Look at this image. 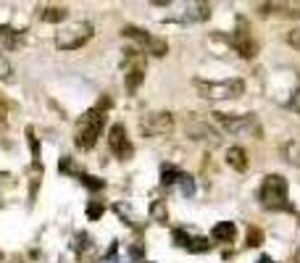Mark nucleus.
<instances>
[{
  "label": "nucleus",
  "mask_w": 300,
  "mask_h": 263,
  "mask_svg": "<svg viewBox=\"0 0 300 263\" xmlns=\"http://www.w3.org/2000/svg\"><path fill=\"white\" fill-rule=\"evenodd\" d=\"M79 179L84 182V187H90V190H103V182L95 179V176H90V174H82Z\"/></svg>",
  "instance_id": "nucleus-25"
},
{
  "label": "nucleus",
  "mask_w": 300,
  "mask_h": 263,
  "mask_svg": "<svg viewBox=\"0 0 300 263\" xmlns=\"http://www.w3.org/2000/svg\"><path fill=\"white\" fill-rule=\"evenodd\" d=\"M103 211H105V208L100 205V203H90V205H87V219H90V221H98L100 216H103Z\"/></svg>",
  "instance_id": "nucleus-23"
},
{
  "label": "nucleus",
  "mask_w": 300,
  "mask_h": 263,
  "mask_svg": "<svg viewBox=\"0 0 300 263\" xmlns=\"http://www.w3.org/2000/svg\"><path fill=\"white\" fill-rule=\"evenodd\" d=\"M74 239H76V250H87V242H90V237L84 234V231H79V234H76Z\"/></svg>",
  "instance_id": "nucleus-28"
},
{
  "label": "nucleus",
  "mask_w": 300,
  "mask_h": 263,
  "mask_svg": "<svg viewBox=\"0 0 300 263\" xmlns=\"http://www.w3.org/2000/svg\"><path fill=\"white\" fill-rule=\"evenodd\" d=\"M13 79V66H11V58L0 50V82H11Z\"/></svg>",
  "instance_id": "nucleus-17"
},
{
  "label": "nucleus",
  "mask_w": 300,
  "mask_h": 263,
  "mask_svg": "<svg viewBox=\"0 0 300 263\" xmlns=\"http://www.w3.org/2000/svg\"><path fill=\"white\" fill-rule=\"evenodd\" d=\"M261 205L268 211H292V205L287 203V179L279 174H268L264 184H261Z\"/></svg>",
  "instance_id": "nucleus-2"
},
{
  "label": "nucleus",
  "mask_w": 300,
  "mask_h": 263,
  "mask_svg": "<svg viewBox=\"0 0 300 263\" xmlns=\"http://www.w3.org/2000/svg\"><path fill=\"white\" fill-rule=\"evenodd\" d=\"M108 145H111L113 156H116L119 161H129V158H132V153H134V145L127 137L124 124H113V127L108 129Z\"/></svg>",
  "instance_id": "nucleus-9"
},
{
  "label": "nucleus",
  "mask_w": 300,
  "mask_h": 263,
  "mask_svg": "<svg viewBox=\"0 0 300 263\" xmlns=\"http://www.w3.org/2000/svg\"><path fill=\"white\" fill-rule=\"evenodd\" d=\"M256 263H274V261H271V258H268V255H261V258H258Z\"/></svg>",
  "instance_id": "nucleus-31"
},
{
  "label": "nucleus",
  "mask_w": 300,
  "mask_h": 263,
  "mask_svg": "<svg viewBox=\"0 0 300 263\" xmlns=\"http://www.w3.org/2000/svg\"><path fill=\"white\" fill-rule=\"evenodd\" d=\"M208 239H205V237H190V245H187V250L190 253H205V250H208Z\"/></svg>",
  "instance_id": "nucleus-19"
},
{
  "label": "nucleus",
  "mask_w": 300,
  "mask_h": 263,
  "mask_svg": "<svg viewBox=\"0 0 300 263\" xmlns=\"http://www.w3.org/2000/svg\"><path fill=\"white\" fill-rule=\"evenodd\" d=\"M229 42H232L234 50L240 53V56H245V58H253L258 53V45L253 42V37H250V32H248V27H245V24L237 29L232 37H229Z\"/></svg>",
  "instance_id": "nucleus-10"
},
{
  "label": "nucleus",
  "mask_w": 300,
  "mask_h": 263,
  "mask_svg": "<svg viewBox=\"0 0 300 263\" xmlns=\"http://www.w3.org/2000/svg\"><path fill=\"white\" fill-rule=\"evenodd\" d=\"M261 242H264V231L253 227V229L248 231V245H250V247H258Z\"/></svg>",
  "instance_id": "nucleus-22"
},
{
  "label": "nucleus",
  "mask_w": 300,
  "mask_h": 263,
  "mask_svg": "<svg viewBox=\"0 0 300 263\" xmlns=\"http://www.w3.org/2000/svg\"><path fill=\"white\" fill-rule=\"evenodd\" d=\"M108 105H111V100L103 98L100 105L90 108L84 116H79V121H76V134H74V142L79 150H92L98 145V137L105 127V108Z\"/></svg>",
  "instance_id": "nucleus-1"
},
{
  "label": "nucleus",
  "mask_w": 300,
  "mask_h": 263,
  "mask_svg": "<svg viewBox=\"0 0 300 263\" xmlns=\"http://www.w3.org/2000/svg\"><path fill=\"white\" fill-rule=\"evenodd\" d=\"M150 3H153V5H171L174 0H150Z\"/></svg>",
  "instance_id": "nucleus-30"
},
{
  "label": "nucleus",
  "mask_w": 300,
  "mask_h": 263,
  "mask_svg": "<svg viewBox=\"0 0 300 263\" xmlns=\"http://www.w3.org/2000/svg\"><path fill=\"white\" fill-rule=\"evenodd\" d=\"M27 142H29V150H32V158L37 161V158H40V140H37V134H34L32 127H27Z\"/></svg>",
  "instance_id": "nucleus-20"
},
{
  "label": "nucleus",
  "mask_w": 300,
  "mask_h": 263,
  "mask_svg": "<svg viewBox=\"0 0 300 263\" xmlns=\"http://www.w3.org/2000/svg\"><path fill=\"white\" fill-rule=\"evenodd\" d=\"M211 237L216 239V242H234L237 227H234L232 221H221V224H216V227L211 229Z\"/></svg>",
  "instance_id": "nucleus-13"
},
{
  "label": "nucleus",
  "mask_w": 300,
  "mask_h": 263,
  "mask_svg": "<svg viewBox=\"0 0 300 263\" xmlns=\"http://www.w3.org/2000/svg\"><path fill=\"white\" fill-rule=\"evenodd\" d=\"M66 16H68V11L64 8V5H53V8L48 5V8L40 11V19L48 21V24H58V21H64Z\"/></svg>",
  "instance_id": "nucleus-16"
},
{
  "label": "nucleus",
  "mask_w": 300,
  "mask_h": 263,
  "mask_svg": "<svg viewBox=\"0 0 300 263\" xmlns=\"http://www.w3.org/2000/svg\"><path fill=\"white\" fill-rule=\"evenodd\" d=\"M292 263H300V247H298V253H295V258H292Z\"/></svg>",
  "instance_id": "nucleus-32"
},
{
  "label": "nucleus",
  "mask_w": 300,
  "mask_h": 263,
  "mask_svg": "<svg viewBox=\"0 0 300 263\" xmlns=\"http://www.w3.org/2000/svg\"><path fill=\"white\" fill-rule=\"evenodd\" d=\"M292 108H295V111H300V90L295 92V95H292V103H290Z\"/></svg>",
  "instance_id": "nucleus-29"
},
{
  "label": "nucleus",
  "mask_w": 300,
  "mask_h": 263,
  "mask_svg": "<svg viewBox=\"0 0 300 263\" xmlns=\"http://www.w3.org/2000/svg\"><path fill=\"white\" fill-rule=\"evenodd\" d=\"M227 164L229 168H234V171H248V153H245V148H240V145H232V148L227 150Z\"/></svg>",
  "instance_id": "nucleus-12"
},
{
  "label": "nucleus",
  "mask_w": 300,
  "mask_h": 263,
  "mask_svg": "<svg viewBox=\"0 0 300 263\" xmlns=\"http://www.w3.org/2000/svg\"><path fill=\"white\" fill-rule=\"evenodd\" d=\"M211 16V8L205 0H187L184 5V13H182V21H205Z\"/></svg>",
  "instance_id": "nucleus-11"
},
{
  "label": "nucleus",
  "mask_w": 300,
  "mask_h": 263,
  "mask_svg": "<svg viewBox=\"0 0 300 263\" xmlns=\"http://www.w3.org/2000/svg\"><path fill=\"white\" fill-rule=\"evenodd\" d=\"M182 184V192H184V197H192L195 195V179H192L190 174H179V179H176Z\"/></svg>",
  "instance_id": "nucleus-18"
},
{
  "label": "nucleus",
  "mask_w": 300,
  "mask_h": 263,
  "mask_svg": "<svg viewBox=\"0 0 300 263\" xmlns=\"http://www.w3.org/2000/svg\"><path fill=\"white\" fill-rule=\"evenodd\" d=\"M198 87V92L208 100H234L245 92V82L242 79H224V82H205V79H195L192 82Z\"/></svg>",
  "instance_id": "nucleus-4"
},
{
  "label": "nucleus",
  "mask_w": 300,
  "mask_h": 263,
  "mask_svg": "<svg viewBox=\"0 0 300 263\" xmlns=\"http://www.w3.org/2000/svg\"><path fill=\"white\" fill-rule=\"evenodd\" d=\"M176 179H179V168H164V184H166V187H168V184H174Z\"/></svg>",
  "instance_id": "nucleus-26"
},
{
  "label": "nucleus",
  "mask_w": 300,
  "mask_h": 263,
  "mask_svg": "<svg viewBox=\"0 0 300 263\" xmlns=\"http://www.w3.org/2000/svg\"><path fill=\"white\" fill-rule=\"evenodd\" d=\"M174 242H176V245H182V247H187V245H190V237H187V231L176 229V231H174Z\"/></svg>",
  "instance_id": "nucleus-27"
},
{
  "label": "nucleus",
  "mask_w": 300,
  "mask_h": 263,
  "mask_svg": "<svg viewBox=\"0 0 300 263\" xmlns=\"http://www.w3.org/2000/svg\"><path fill=\"white\" fill-rule=\"evenodd\" d=\"M140 132L145 137H166L174 132V116L168 111H153L140 121Z\"/></svg>",
  "instance_id": "nucleus-6"
},
{
  "label": "nucleus",
  "mask_w": 300,
  "mask_h": 263,
  "mask_svg": "<svg viewBox=\"0 0 300 263\" xmlns=\"http://www.w3.org/2000/svg\"><path fill=\"white\" fill-rule=\"evenodd\" d=\"M287 45H290V48H295V50H300V27H295V29H290V32H287Z\"/></svg>",
  "instance_id": "nucleus-24"
},
{
  "label": "nucleus",
  "mask_w": 300,
  "mask_h": 263,
  "mask_svg": "<svg viewBox=\"0 0 300 263\" xmlns=\"http://www.w3.org/2000/svg\"><path fill=\"white\" fill-rule=\"evenodd\" d=\"M0 40L5 42V48L16 50L24 45V32H16V29H11V27H0Z\"/></svg>",
  "instance_id": "nucleus-14"
},
{
  "label": "nucleus",
  "mask_w": 300,
  "mask_h": 263,
  "mask_svg": "<svg viewBox=\"0 0 300 263\" xmlns=\"http://www.w3.org/2000/svg\"><path fill=\"white\" fill-rule=\"evenodd\" d=\"M184 132H187L190 140L205 142V145H211V148H213V145H221V140H224V137H221L208 121H200V119H187V124H184Z\"/></svg>",
  "instance_id": "nucleus-7"
},
{
  "label": "nucleus",
  "mask_w": 300,
  "mask_h": 263,
  "mask_svg": "<svg viewBox=\"0 0 300 263\" xmlns=\"http://www.w3.org/2000/svg\"><path fill=\"white\" fill-rule=\"evenodd\" d=\"M150 216H153V219H158V224H166V205L161 203V200H158V203H153L150 205Z\"/></svg>",
  "instance_id": "nucleus-21"
},
{
  "label": "nucleus",
  "mask_w": 300,
  "mask_h": 263,
  "mask_svg": "<svg viewBox=\"0 0 300 263\" xmlns=\"http://www.w3.org/2000/svg\"><path fill=\"white\" fill-rule=\"evenodd\" d=\"M95 34V27L90 21H74L66 24L56 32V48L58 50H79L82 45H87Z\"/></svg>",
  "instance_id": "nucleus-3"
},
{
  "label": "nucleus",
  "mask_w": 300,
  "mask_h": 263,
  "mask_svg": "<svg viewBox=\"0 0 300 263\" xmlns=\"http://www.w3.org/2000/svg\"><path fill=\"white\" fill-rule=\"evenodd\" d=\"M282 156H284V161H287L290 166L300 168V140H292L287 145H282Z\"/></svg>",
  "instance_id": "nucleus-15"
},
{
  "label": "nucleus",
  "mask_w": 300,
  "mask_h": 263,
  "mask_svg": "<svg viewBox=\"0 0 300 263\" xmlns=\"http://www.w3.org/2000/svg\"><path fill=\"white\" fill-rule=\"evenodd\" d=\"M213 121L219 124L221 129L227 132V134H242V132H248L250 127H256V119L253 116H242V113H211Z\"/></svg>",
  "instance_id": "nucleus-8"
},
{
  "label": "nucleus",
  "mask_w": 300,
  "mask_h": 263,
  "mask_svg": "<svg viewBox=\"0 0 300 263\" xmlns=\"http://www.w3.org/2000/svg\"><path fill=\"white\" fill-rule=\"evenodd\" d=\"M127 37V40L134 42V48H140L142 53H148V56H156V58H164L168 53V42L164 40V37H156L150 34L148 29H140V27H124V32H121Z\"/></svg>",
  "instance_id": "nucleus-5"
}]
</instances>
